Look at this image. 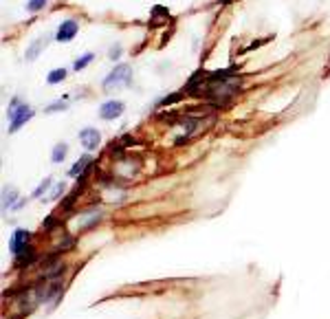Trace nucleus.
I'll list each match as a JSON object with an SVG mask.
<instances>
[{
	"instance_id": "obj_1",
	"label": "nucleus",
	"mask_w": 330,
	"mask_h": 319,
	"mask_svg": "<svg viewBox=\"0 0 330 319\" xmlns=\"http://www.w3.org/2000/svg\"><path fill=\"white\" fill-rule=\"evenodd\" d=\"M7 112H9V132H18L33 117V108L29 104H22L20 99H13Z\"/></svg>"
},
{
	"instance_id": "obj_2",
	"label": "nucleus",
	"mask_w": 330,
	"mask_h": 319,
	"mask_svg": "<svg viewBox=\"0 0 330 319\" xmlns=\"http://www.w3.org/2000/svg\"><path fill=\"white\" fill-rule=\"evenodd\" d=\"M130 82H132V69L128 64H119V66H115V71L104 79V88L110 90V88H117V86H128Z\"/></svg>"
},
{
	"instance_id": "obj_3",
	"label": "nucleus",
	"mask_w": 330,
	"mask_h": 319,
	"mask_svg": "<svg viewBox=\"0 0 330 319\" xmlns=\"http://www.w3.org/2000/svg\"><path fill=\"white\" fill-rule=\"evenodd\" d=\"M125 110V104L119 102V99H110V102L102 104V108H99V117L104 119V121H112V119L121 117Z\"/></svg>"
},
{
	"instance_id": "obj_4",
	"label": "nucleus",
	"mask_w": 330,
	"mask_h": 319,
	"mask_svg": "<svg viewBox=\"0 0 330 319\" xmlns=\"http://www.w3.org/2000/svg\"><path fill=\"white\" fill-rule=\"evenodd\" d=\"M29 238H31V234L26 229H16L11 234V238H9V249H11V253L13 256H20L22 253V249H26V242H29Z\"/></svg>"
},
{
	"instance_id": "obj_5",
	"label": "nucleus",
	"mask_w": 330,
	"mask_h": 319,
	"mask_svg": "<svg viewBox=\"0 0 330 319\" xmlns=\"http://www.w3.org/2000/svg\"><path fill=\"white\" fill-rule=\"evenodd\" d=\"M79 141H82V145L86 150H97L99 143H102V135H99L97 128H84L79 130Z\"/></svg>"
},
{
	"instance_id": "obj_6",
	"label": "nucleus",
	"mask_w": 330,
	"mask_h": 319,
	"mask_svg": "<svg viewBox=\"0 0 330 319\" xmlns=\"http://www.w3.org/2000/svg\"><path fill=\"white\" fill-rule=\"evenodd\" d=\"M77 29H79V24L75 20H64V22L59 24L57 33H55V40L57 42H71V40L77 36Z\"/></svg>"
},
{
	"instance_id": "obj_7",
	"label": "nucleus",
	"mask_w": 330,
	"mask_h": 319,
	"mask_svg": "<svg viewBox=\"0 0 330 319\" xmlns=\"http://www.w3.org/2000/svg\"><path fill=\"white\" fill-rule=\"evenodd\" d=\"M44 46H46V36H44V38H38L36 42H33L29 49H26V59H29V62H33V59L38 57V53L42 51Z\"/></svg>"
},
{
	"instance_id": "obj_8",
	"label": "nucleus",
	"mask_w": 330,
	"mask_h": 319,
	"mask_svg": "<svg viewBox=\"0 0 330 319\" xmlns=\"http://www.w3.org/2000/svg\"><path fill=\"white\" fill-rule=\"evenodd\" d=\"M90 161H92V158H90L88 154L82 156V158H79V161H77V163H75V165H73V168L69 170V174H71V176H77V174H79V176H84V170L90 165Z\"/></svg>"
},
{
	"instance_id": "obj_9",
	"label": "nucleus",
	"mask_w": 330,
	"mask_h": 319,
	"mask_svg": "<svg viewBox=\"0 0 330 319\" xmlns=\"http://www.w3.org/2000/svg\"><path fill=\"white\" fill-rule=\"evenodd\" d=\"M18 205H16V189L9 187V189H5L3 192V209H16Z\"/></svg>"
},
{
	"instance_id": "obj_10",
	"label": "nucleus",
	"mask_w": 330,
	"mask_h": 319,
	"mask_svg": "<svg viewBox=\"0 0 330 319\" xmlns=\"http://www.w3.org/2000/svg\"><path fill=\"white\" fill-rule=\"evenodd\" d=\"M66 152H69V145H66V143H57L55 148H53V152H51V161L53 163H62L64 156H66Z\"/></svg>"
},
{
	"instance_id": "obj_11",
	"label": "nucleus",
	"mask_w": 330,
	"mask_h": 319,
	"mask_svg": "<svg viewBox=\"0 0 330 319\" xmlns=\"http://www.w3.org/2000/svg\"><path fill=\"white\" fill-rule=\"evenodd\" d=\"M66 79V71L64 69H53L49 75H46V82L49 84H59V82H64Z\"/></svg>"
},
{
	"instance_id": "obj_12",
	"label": "nucleus",
	"mask_w": 330,
	"mask_h": 319,
	"mask_svg": "<svg viewBox=\"0 0 330 319\" xmlns=\"http://www.w3.org/2000/svg\"><path fill=\"white\" fill-rule=\"evenodd\" d=\"M92 59H95V55H92V53H86L84 57H79V59H75V62H73V69L75 71H82V69H86V66H88Z\"/></svg>"
},
{
	"instance_id": "obj_13",
	"label": "nucleus",
	"mask_w": 330,
	"mask_h": 319,
	"mask_svg": "<svg viewBox=\"0 0 330 319\" xmlns=\"http://www.w3.org/2000/svg\"><path fill=\"white\" fill-rule=\"evenodd\" d=\"M46 3H49V0H29V3H26V11L36 13V11H40V9H44Z\"/></svg>"
},
{
	"instance_id": "obj_14",
	"label": "nucleus",
	"mask_w": 330,
	"mask_h": 319,
	"mask_svg": "<svg viewBox=\"0 0 330 319\" xmlns=\"http://www.w3.org/2000/svg\"><path fill=\"white\" fill-rule=\"evenodd\" d=\"M51 183H53L51 178H44V181H42V183H40L38 187H36V192H33V198H40V196H42L44 192H46V189L51 187Z\"/></svg>"
},
{
	"instance_id": "obj_15",
	"label": "nucleus",
	"mask_w": 330,
	"mask_h": 319,
	"mask_svg": "<svg viewBox=\"0 0 330 319\" xmlns=\"http://www.w3.org/2000/svg\"><path fill=\"white\" fill-rule=\"evenodd\" d=\"M57 110H66V99H62V102H55V104H51L44 112H49V115H51V112H57Z\"/></svg>"
},
{
	"instance_id": "obj_16",
	"label": "nucleus",
	"mask_w": 330,
	"mask_h": 319,
	"mask_svg": "<svg viewBox=\"0 0 330 319\" xmlns=\"http://www.w3.org/2000/svg\"><path fill=\"white\" fill-rule=\"evenodd\" d=\"M64 189H66V185H64V183H57V185H55V189L51 192V201H57V198L64 194Z\"/></svg>"
},
{
	"instance_id": "obj_17",
	"label": "nucleus",
	"mask_w": 330,
	"mask_h": 319,
	"mask_svg": "<svg viewBox=\"0 0 330 319\" xmlns=\"http://www.w3.org/2000/svg\"><path fill=\"white\" fill-rule=\"evenodd\" d=\"M185 97V92H176V95H170V97H165V99H161V106H168V104H174V102H178V99H183Z\"/></svg>"
},
{
	"instance_id": "obj_18",
	"label": "nucleus",
	"mask_w": 330,
	"mask_h": 319,
	"mask_svg": "<svg viewBox=\"0 0 330 319\" xmlns=\"http://www.w3.org/2000/svg\"><path fill=\"white\" fill-rule=\"evenodd\" d=\"M119 53H121V46L117 44V46H112V49H110V55H108V57H110V59H117Z\"/></svg>"
}]
</instances>
